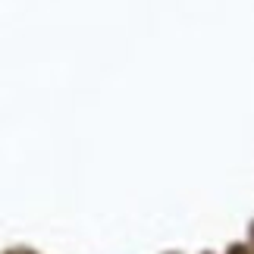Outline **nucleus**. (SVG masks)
I'll use <instances>...</instances> for the list:
<instances>
[{"label":"nucleus","instance_id":"obj_1","mask_svg":"<svg viewBox=\"0 0 254 254\" xmlns=\"http://www.w3.org/2000/svg\"><path fill=\"white\" fill-rule=\"evenodd\" d=\"M19 254H28V251H19Z\"/></svg>","mask_w":254,"mask_h":254}]
</instances>
